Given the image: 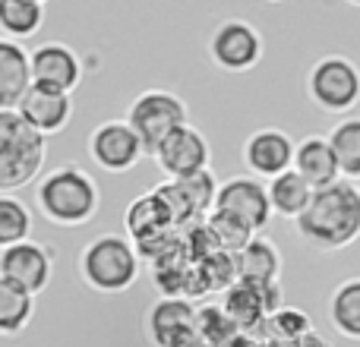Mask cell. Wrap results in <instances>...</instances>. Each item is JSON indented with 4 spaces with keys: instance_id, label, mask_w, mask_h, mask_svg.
Masks as SVG:
<instances>
[{
    "instance_id": "cell-31",
    "label": "cell",
    "mask_w": 360,
    "mask_h": 347,
    "mask_svg": "<svg viewBox=\"0 0 360 347\" xmlns=\"http://www.w3.org/2000/svg\"><path fill=\"white\" fill-rule=\"evenodd\" d=\"M266 4H285V0H266Z\"/></svg>"
},
{
    "instance_id": "cell-26",
    "label": "cell",
    "mask_w": 360,
    "mask_h": 347,
    "mask_svg": "<svg viewBox=\"0 0 360 347\" xmlns=\"http://www.w3.org/2000/svg\"><path fill=\"white\" fill-rule=\"evenodd\" d=\"M224 313L234 325H250L256 322L259 316H266V297H262V287H253V284H237L228 287L224 294Z\"/></svg>"
},
{
    "instance_id": "cell-8",
    "label": "cell",
    "mask_w": 360,
    "mask_h": 347,
    "mask_svg": "<svg viewBox=\"0 0 360 347\" xmlns=\"http://www.w3.org/2000/svg\"><path fill=\"white\" fill-rule=\"evenodd\" d=\"M212 211H221V215L234 218L240 221L250 234H259V230L269 228L272 221V202H269V190L259 177H231L218 186V196H215V209Z\"/></svg>"
},
{
    "instance_id": "cell-5",
    "label": "cell",
    "mask_w": 360,
    "mask_h": 347,
    "mask_svg": "<svg viewBox=\"0 0 360 347\" xmlns=\"http://www.w3.org/2000/svg\"><path fill=\"white\" fill-rule=\"evenodd\" d=\"M307 98L326 114L348 117L360 105V67L348 54H326L307 70Z\"/></svg>"
},
{
    "instance_id": "cell-6",
    "label": "cell",
    "mask_w": 360,
    "mask_h": 347,
    "mask_svg": "<svg viewBox=\"0 0 360 347\" xmlns=\"http://www.w3.org/2000/svg\"><path fill=\"white\" fill-rule=\"evenodd\" d=\"M127 124L136 130L143 139L146 155H155L158 145L171 136L174 130L190 124V107L177 92L168 89H146L133 98L130 111H127Z\"/></svg>"
},
{
    "instance_id": "cell-18",
    "label": "cell",
    "mask_w": 360,
    "mask_h": 347,
    "mask_svg": "<svg viewBox=\"0 0 360 347\" xmlns=\"http://www.w3.org/2000/svg\"><path fill=\"white\" fill-rule=\"evenodd\" d=\"M294 171H297L313 190L335 183V180L342 177V171H338L335 149H332L329 136L313 133V136L300 139L297 149H294Z\"/></svg>"
},
{
    "instance_id": "cell-14",
    "label": "cell",
    "mask_w": 360,
    "mask_h": 347,
    "mask_svg": "<svg viewBox=\"0 0 360 347\" xmlns=\"http://www.w3.org/2000/svg\"><path fill=\"white\" fill-rule=\"evenodd\" d=\"M16 111L22 114V120L38 130L41 136H57L67 130V124L73 120V95L60 92V89H48L32 82L25 89V95L19 98Z\"/></svg>"
},
{
    "instance_id": "cell-12",
    "label": "cell",
    "mask_w": 360,
    "mask_h": 347,
    "mask_svg": "<svg viewBox=\"0 0 360 347\" xmlns=\"http://www.w3.org/2000/svg\"><path fill=\"white\" fill-rule=\"evenodd\" d=\"M158 171L165 174L168 180H180V177H190L196 171H205L212 164V145L205 139L202 130L196 126H180L174 130L162 145H158L155 155Z\"/></svg>"
},
{
    "instance_id": "cell-21",
    "label": "cell",
    "mask_w": 360,
    "mask_h": 347,
    "mask_svg": "<svg viewBox=\"0 0 360 347\" xmlns=\"http://www.w3.org/2000/svg\"><path fill=\"white\" fill-rule=\"evenodd\" d=\"M32 316H35V294L0 275V335L13 338L25 332Z\"/></svg>"
},
{
    "instance_id": "cell-29",
    "label": "cell",
    "mask_w": 360,
    "mask_h": 347,
    "mask_svg": "<svg viewBox=\"0 0 360 347\" xmlns=\"http://www.w3.org/2000/svg\"><path fill=\"white\" fill-rule=\"evenodd\" d=\"M291 347H332V344L326 341V338L319 335V332H310V335H304L300 341H294Z\"/></svg>"
},
{
    "instance_id": "cell-1",
    "label": "cell",
    "mask_w": 360,
    "mask_h": 347,
    "mask_svg": "<svg viewBox=\"0 0 360 347\" xmlns=\"http://www.w3.org/2000/svg\"><path fill=\"white\" fill-rule=\"evenodd\" d=\"M297 237L316 253H342L360 237V186L338 177L313 190L310 205L294 221Z\"/></svg>"
},
{
    "instance_id": "cell-2",
    "label": "cell",
    "mask_w": 360,
    "mask_h": 347,
    "mask_svg": "<svg viewBox=\"0 0 360 347\" xmlns=\"http://www.w3.org/2000/svg\"><path fill=\"white\" fill-rule=\"evenodd\" d=\"M35 205L54 228H82L98 215L101 190L79 164H60L41 174L35 186Z\"/></svg>"
},
{
    "instance_id": "cell-10",
    "label": "cell",
    "mask_w": 360,
    "mask_h": 347,
    "mask_svg": "<svg viewBox=\"0 0 360 347\" xmlns=\"http://www.w3.org/2000/svg\"><path fill=\"white\" fill-rule=\"evenodd\" d=\"M0 275L38 297L41 291H48L51 278H54V253L51 247L32 240V237L22 243H13V247L0 249Z\"/></svg>"
},
{
    "instance_id": "cell-19",
    "label": "cell",
    "mask_w": 360,
    "mask_h": 347,
    "mask_svg": "<svg viewBox=\"0 0 360 347\" xmlns=\"http://www.w3.org/2000/svg\"><path fill=\"white\" fill-rule=\"evenodd\" d=\"M329 325L348 341H360V275L345 278L335 291L329 294V306H326Z\"/></svg>"
},
{
    "instance_id": "cell-9",
    "label": "cell",
    "mask_w": 360,
    "mask_h": 347,
    "mask_svg": "<svg viewBox=\"0 0 360 347\" xmlns=\"http://www.w3.org/2000/svg\"><path fill=\"white\" fill-rule=\"evenodd\" d=\"M89 158L108 174H127L143 162L146 149L127 120H105L89 133Z\"/></svg>"
},
{
    "instance_id": "cell-17",
    "label": "cell",
    "mask_w": 360,
    "mask_h": 347,
    "mask_svg": "<svg viewBox=\"0 0 360 347\" xmlns=\"http://www.w3.org/2000/svg\"><path fill=\"white\" fill-rule=\"evenodd\" d=\"M32 86V60L22 41L0 35V111H16L19 98Z\"/></svg>"
},
{
    "instance_id": "cell-30",
    "label": "cell",
    "mask_w": 360,
    "mask_h": 347,
    "mask_svg": "<svg viewBox=\"0 0 360 347\" xmlns=\"http://www.w3.org/2000/svg\"><path fill=\"white\" fill-rule=\"evenodd\" d=\"M345 4H351V6H360V0H345Z\"/></svg>"
},
{
    "instance_id": "cell-27",
    "label": "cell",
    "mask_w": 360,
    "mask_h": 347,
    "mask_svg": "<svg viewBox=\"0 0 360 347\" xmlns=\"http://www.w3.org/2000/svg\"><path fill=\"white\" fill-rule=\"evenodd\" d=\"M171 183H174V190L180 192V199H184V205H186V211H190V215H202V211L215 209L218 183H215V177H212L209 168L190 174V177L171 180Z\"/></svg>"
},
{
    "instance_id": "cell-13",
    "label": "cell",
    "mask_w": 360,
    "mask_h": 347,
    "mask_svg": "<svg viewBox=\"0 0 360 347\" xmlns=\"http://www.w3.org/2000/svg\"><path fill=\"white\" fill-rule=\"evenodd\" d=\"M196 306L180 297H165L146 313V338L155 347H186L196 332Z\"/></svg>"
},
{
    "instance_id": "cell-22",
    "label": "cell",
    "mask_w": 360,
    "mask_h": 347,
    "mask_svg": "<svg viewBox=\"0 0 360 347\" xmlns=\"http://www.w3.org/2000/svg\"><path fill=\"white\" fill-rule=\"evenodd\" d=\"M44 25V4L38 0H0V35L13 41L38 35Z\"/></svg>"
},
{
    "instance_id": "cell-25",
    "label": "cell",
    "mask_w": 360,
    "mask_h": 347,
    "mask_svg": "<svg viewBox=\"0 0 360 347\" xmlns=\"http://www.w3.org/2000/svg\"><path fill=\"white\" fill-rule=\"evenodd\" d=\"M32 237V209L13 192H0V249Z\"/></svg>"
},
{
    "instance_id": "cell-15",
    "label": "cell",
    "mask_w": 360,
    "mask_h": 347,
    "mask_svg": "<svg viewBox=\"0 0 360 347\" xmlns=\"http://www.w3.org/2000/svg\"><path fill=\"white\" fill-rule=\"evenodd\" d=\"M32 60V82L48 89H60V92H70L82 82V60L70 44L63 41H44L38 48L29 51Z\"/></svg>"
},
{
    "instance_id": "cell-28",
    "label": "cell",
    "mask_w": 360,
    "mask_h": 347,
    "mask_svg": "<svg viewBox=\"0 0 360 347\" xmlns=\"http://www.w3.org/2000/svg\"><path fill=\"white\" fill-rule=\"evenodd\" d=\"M269 329H272L275 338L294 344V341H300L304 335H310L313 322H310V316H307L304 310H297V306H278V310L269 316Z\"/></svg>"
},
{
    "instance_id": "cell-11",
    "label": "cell",
    "mask_w": 360,
    "mask_h": 347,
    "mask_svg": "<svg viewBox=\"0 0 360 347\" xmlns=\"http://www.w3.org/2000/svg\"><path fill=\"white\" fill-rule=\"evenodd\" d=\"M294 143L285 130L278 126H262V130L250 133L243 139V149H240V158H243V168H247L253 177L259 180H272L278 174L291 171L294 168Z\"/></svg>"
},
{
    "instance_id": "cell-16",
    "label": "cell",
    "mask_w": 360,
    "mask_h": 347,
    "mask_svg": "<svg viewBox=\"0 0 360 347\" xmlns=\"http://www.w3.org/2000/svg\"><path fill=\"white\" fill-rule=\"evenodd\" d=\"M237 259V281L243 284H253V287H269V284H278V275H281V253L269 237L253 234L243 249L234 253Z\"/></svg>"
},
{
    "instance_id": "cell-32",
    "label": "cell",
    "mask_w": 360,
    "mask_h": 347,
    "mask_svg": "<svg viewBox=\"0 0 360 347\" xmlns=\"http://www.w3.org/2000/svg\"><path fill=\"white\" fill-rule=\"evenodd\" d=\"M38 4H48V0H38Z\"/></svg>"
},
{
    "instance_id": "cell-20",
    "label": "cell",
    "mask_w": 360,
    "mask_h": 347,
    "mask_svg": "<svg viewBox=\"0 0 360 347\" xmlns=\"http://www.w3.org/2000/svg\"><path fill=\"white\" fill-rule=\"evenodd\" d=\"M266 190H269L272 211L281 218H291V221H297V218L304 215V209L313 199V186L294 168L278 174V177H272V180H266Z\"/></svg>"
},
{
    "instance_id": "cell-23",
    "label": "cell",
    "mask_w": 360,
    "mask_h": 347,
    "mask_svg": "<svg viewBox=\"0 0 360 347\" xmlns=\"http://www.w3.org/2000/svg\"><path fill=\"white\" fill-rule=\"evenodd\" d=\"M174 218H171L168 205H165V199L158 196V192H146V196H139L136 202L127 209V224H130V237L139 243L146 240H155V234L165 228V224H171Z\"/></svg>"
},
{
    "instance_id": "cell-4",
    "label": "cell",
    "mask_w": 360,
    "mask_h": 347,
    "mask_svg": "<svg viewBox=\"0 0 360 347\" xmlns=\"http://www.w3.org/2000/svg\"><path fill=\"white\" fill-rule=\"evenodd\" d=\"M48 136L32 130L19 111H0V192H16L41 174Z\"/></svg>"
},
{
    "instance_id": "cell-3",
    "label": "cell",
    "mask_w": 360,
    "mask_h": 347,
    "mask_svg": "<svg viewBox=\"0 0 360 347\" xmlns=\"http://www.w3.org/2000/svg\"><path fill=\"white\" fill-rule=\"evenodd\" d=\"M79 275L98 294H124L139 278V253L124 234H98L82 247Z\"/></svg>"
},
{
    "instance_id": "cell-24",
    "label": "cell",
    "mask_w": 360,
    "mask_h": 347,
    "mask_svg": "<svg viewBox=\"0 0 360 347\" xmlns=\"http://www.w3.org/2000/svg\"><path fill=\"white\" fill-rule=\"evenodd\" d=\"M329 143L335 149V162L345 180H360V117L348 114L329 130Z\"/></svg>"
},
{
    "instance_id": "cell-7",
    "label": "cell",
    "mask_w": 360,
    "mask_h": 347,
    "mask_svg": "<svg viewBox=\"0 0 360 347\" xmlns=\"http://www.w3.org/2000/svg\"><path fill=\"white\" fill-rule=\"evenodd\" d=\"M266 41L247 19H224L209 35V57L221 73H250L262 63Z\"/></svg>"
}]
</instances>
